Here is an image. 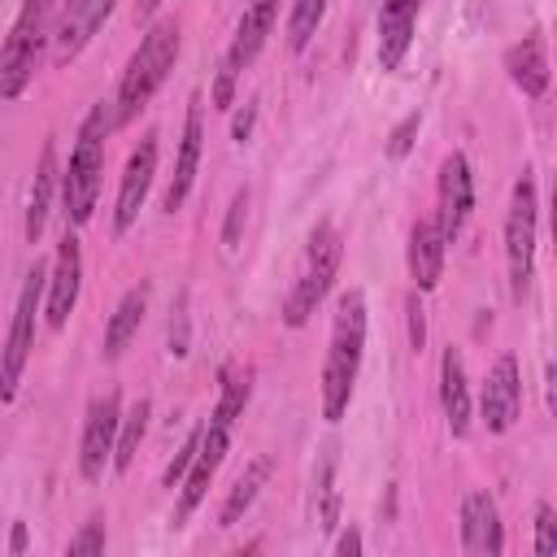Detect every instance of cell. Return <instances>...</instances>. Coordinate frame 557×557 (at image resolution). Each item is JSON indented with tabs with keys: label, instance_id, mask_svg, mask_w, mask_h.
I'll return each mask as SVG.
<instances>
[{
	"label": "cell",
	"instance_id": "6da1fadb",
	"mask_svg": "<svg viewBox=\"0 0 557 557\" xmlns=\"http://www.w3.org/2000/svg\"><path fill=\"white\" fill-rule=\"evenodd\" d=\"M366 292L348 287L335 300V318H331V344H326V366H322V418L326 422H344L352 392H357V374H361V357H366Z\"/></svg>",
	"mask_w": 557,
	"mask_h": 557
},
{
	"label": "cell",
	"instance_id": "7a4b0ae2",
	"mask_svg": "<svg viewBox=\"0 0 557 557\" xmlns=\"http://www.w3.org/2000/svg\"><path fill=\"white\" fill-rule=\"evenodd\" d=\"M113 131V104L100 100L87 109V117L78 122L70 161L61 170V209H65V226H87L100 200V178H104V139Z\"/></svg>",
	"mask_w": 557,
	"mask_h": 557
},
{
	"label": "cell",
	"instance_id": "3957f363",
	"mask_svg": "<svg viewBox=\"0 0 557 557\" xmlns=\"http://www.w3.org/2000/svg\"><path fill=\"white\" fill-rule=\"evenodd\" d=\"M178 48H183V39H178V22L174 17L148 22L139 48L131 52V61H126V70L117 78V96L109 100L113 104V126H131L148 109V100L170 78L174 61H178Z\"/></svg>",
	"mask_w": 557,
	"mask_h": 557
},
{
	"label": "cell",
	"instance_id": "277c9868",
	"mask_svg": "<svg viewBox=\"0 0 557 557\" xmlns=\"http://www.w3.org/2000/svg\"><path fill=\"white\" fill-rule=\"evenodd\" d=\"M339 261H344V235L335 222H318L305 239V257L296 265V278H292V292L283 300V326L300 331L318 305L331 296L335 278H339Z\"/></svg>",
	"mask_w": 557,
	"mask_h": 557
},
{
	"label": "cell",
	"instance_id": "5b68a950",
	"mask_svg": "<svg viewBox=\"0 0 557 557\" xmlns=\"http://www.w3.org/2000/svg\"><path fill=\"white\" fill-rule=\"evenodd\" d=\"M57 4L61 0H22L17 22L0 48V100H17L44 57V44L52 39V22H57Z\"/></svg>",
	"mask_w": 557,
	"mask_h": 557
},
{
	"label": "cell",
	"instance_id": "8992f818",
	"mask_svg": "<svg viewBox=\"0 0 557 557\" xmlns=\"http://www.w3.org/2000/svg\"><path fill=\"white\" fill-rule=\"evenodd\" d=\"M535 235H540V191L535 174L522 170L509 191V213H505V270H509V296L522 300L535 278Z\"/></svg>",
	"mask_w": 557,
	"mask_h": 557
},
{
	"label": "cell",
	"instance_id": "52a82bcc",
	"mask_svg": "<svg viewBox=\"0 0 557 557\" xmlns=\"http://www.w3.org/2000/svg\"><path fill=\"white\" fill-rule=\"evenodd\" d=\"M44 283H48V265L35 261L26 270V278H22V292H17V305H13V322H9V335H4V348H0V400L4 405L17 400V387H22L30 348H35V322H39V305H44Z\"/></svg>",
	"mask_w": 557,
	"mask_h": 557
},
{
	"label": "cell",
	"instance_id": "ba28073f",
	"mask_svg": "<svg viewBox=\"0 0 557 557\" xmlns=\"http://www.w3.org/2000/svg\"><path fill=\"white\" fill-rule=\"evenodd\" d=\"M117 422H122V392L109 387L100 396L87 400V418H83V440H78V474L87 483H96L113 457V440H117Z\"/></svg>",
	"mask_w": 557,
	"mask_h": 557
},
{
	"label": "cell",
	"instance_id": "9c48e42d",
	"mask_svg": "<svg viewBox=\"0 0 557 557\" xmlns=\"http://www.w3.org/2000/svg\"><path fill=\"white\" fill-rule=\"evenodd\" d=\"M474 213V170L466 161V152H448L440 161V178H435V222H440V235L448 244L461 239L466 222Z\"/></svg>",
	"mask_w": 557,
	"mask_h": 557
},
{
	"label": "cell",
	"instance_id": "30bf717a",
	"mask_svg": "<svg viewBox=\"0 0 557 557\" xmlns=\"http://www.w3.org/2000/svg\"><path fill=\"white\" fill-rule=\"evenodd\" d=\"M78 292H83V244H78L74 226H65L57 257H52V270H48V283H44V322L52 331H61L70 322Z\"/></svg>",
	"mask_w": 557,
	"mask_h": 557
},
{
	"label": "cell",
	"instance_id": "8fae6325",
	"mask_svg": "<svg viewBox=\"0 0 557 557\" xmlns=\"http://www.w3.org/2000/svg\"><path fill=\"white\" fill-rule=\"evenodd\" d=\"M522 413V370H518V357L513 352H500L483 379V392H479V418L492 435H505L513 431Z\"/></svg>",
	"mask_w": 557,
	"mask_h": 557
},
{
	"label": "cell",
	"instance_id": "7c38bea8",
	"mask_svg": "<svg viewBox=\"0 0 557 557\" xmlns=\"http://www.w3.org/2000/svg\"><path fill=\"white\" fill-rule=\"evenodd\" d=\"M200 152H205V96L191 91L187 113H183L178 152H174V174H170L165 196H161V209H165V213H178V209L187 205L191 183H196V170H200Z\"/></svg>",
	"mask_w": 557,
	"mask_h": 557
},
{
	"label": "cell",
	"instance_id": "4fadbf2b",
	"mask_svg": "<svg viewBox=\"0 0 557 557\" xmlns=\"http://www.w3.org/2000/svg\"><path fill=\"white\" fill-rule=\"evenodd\" d=\"M113 4H117V0H65L61 13H57V22H52V39H57L52 61H57V65L78 61L83 48H87V44L100 35V26L109 22Z\"/></svg>",
	"mask_w": 557,
	"mask_h": 557
},
{
	"label": "cell",
	"instance_id": "5bb4252c",
	"mask_svg": "<svg viewBox=\"0 0 557 557\" xmlns=\"http://www.w3.org/2000/svg\"><path fill=\"white\" fill-rule=\"evenodd\" d=\"M152 178H157V135L148 131L131 157H126V170H122V183H117V200H113V231L126 235L152 191Z\"/></svg>",
	"mask_w": 557,
	"mask_h": 557
},
{
	"label": "cell",
	"instance_id": "9a60e30c",
	"mask_svg": "<svg viewBox=\"0 0 557 557\" xmlns=\"http://www.w3.org/2000/svg\"><path fill=\"white\" fill-rule=\"evenodd\" d=\"M461 548L474 553V557L505 553V522H500L496 500L483 487H474V492L461 496Z\"/></svg>",
	"mask_w": 557,
	"mask_h": 557
},
{
	"label": "cell",
	"instance_id": "2e32d148",
	"mask_svg": "<svg viewBox=\"0 0 557 557\" xmlns=\"http://www.w3.org/2000/svg\"><path fill=\"white\" fill-rule=\"evenodd\" d=\"M274 22H278V0H248L244 13H239V22H235V35H231V48H226L222 65H231L235 74L248 70L261 57Z\"/></svg>",
	"mask_w": 557,
	"mask_h": 557
},
{
	"label": "cell",
	"instance_id": "e0dca14e",
	"mask_svg": "<svg viewBox=\"0 0 557 557\" xmlns=\"http://www.w3.org/2000/svg\"><path fill=\"white\" fill-rule=\"evenodd\" d=\"M418 13H422V0H383L379 4V65L387 74L405 65V57L413 48Z\"/></svg>",
	"mask_w": 557,
	"mask_h": 557
},
{
	"label": "cell",
	"instance_id": "ac0fdd59",
	"mask_svg": "<svg viewBox=\"0 0 557 557\" xmlns=\"http://www.w3.org/2000/svg\"><path fill=\"white\" fill-rule=\"evenodd\" d=\"M61 191V165H57V139H44L39 161H35V178L26 191V218H22V235L26 244H39L48 213H52V196Z\"/></svg>",
	"mask_w": 557,
	"mask_h": 557
},
{
	"label": "cell",
	"instance_id": "d6986e66",
	"mask_svg": "<svg viewBox=\"0 0 557 557\" xmlns=\"http://www.w3.org/2000/svg\"><path fill=\"white\" fill-rule=\"evenodd\" d=\"M444 252H448V239L440 235V222L435 213L431 218H418L413 231H409V278H413V292H435L440 287V274H444Z\"/></svg>",
	"mask_w": 557,
	"mask_h": 557
},
{
	"label": "cell",
	"instance_id": "ffe728a7",
	"mask_svg": "<svg viewBox=\"0 0 557 557\" xmlns=\"http://www.w3.org/2000/svg\"><path fill=\"white\" fill-rule=\"evenodd\" d=\"M505 74H509V83H513L527 100H540V96L548 91L553 70H548V44H544L540 30H535V35H522L518 44L505 48Z\"/></svg>",
	"mask_w": 557,
	"mask_h": 557
},
{
	"label": "cell",
	"instance_id": "44dd1931",
	"mask_svg": "<svg viewBox=\"0 0 557 557\" xmlns=\"http://www.w3.org/2000/svg\"><path fill=\"white\" fill-rule=\"evenodd\" d=\"M440 409H444V422H448L453 440H466L470 422H474V400H470L466 361H461L457 348H444V357H440Z\"/></svg>",
	"mask_w": 557,
	"mask_h": 557
},
{
	"label": "cell",
	"instance_id": "7402d4cb",
	"mask_svg": "<svg viewBox=\"0 0 557 557\" xmlns=\"http://www.w3.org/2000/svg\"><path fill=\"white\" fill-rule=\"evenodd\" d=\"M148 296H152L148 283L126 287V296L117 300V309H113L109 322H104V339H100V357H104V361H117V357L131 348V339L139 335L144 313H148Z\"/></svg>",
	"mask_w": 557,
	"mask_h": 557
},
{
	"label": "cell",
	"instance_id": "603a6c76",
	"mask_svg": "<svg viewBox=\"0 0 557 557\" xmlns=\"http://www.w3.org/2000/svg\"><path fill=\"white\" fill-rule=\"evenodd\" d=\"M270 470H274V457L261 453V457H252V461L235 474V483H231V492H226V500H222V509H218V527H235V522L252 509V500L261 496Z\"/></svg>",
	"mask_w": 557,
	"mask_h": 557
},
{
	"label": "cell",
	"instance_id": "cb8c5ba5",
	"mask_svg": "<svg viewBox=\"0 0 557 557\" xmlns=\"http://www.w3.org/2000/svg\"><path fill=\"white\" fill-rule=\"evenodd\" d=\"M148 413H152V405L139 396V400L122 413V422H117V440H113V457H109V466H113L117 474L131 470V461H135V453H139V444H144V435H148Z\"/></svg>",
	"mask_w": 557,
	"mask_h": 557
},
{
	"label": "cell",
	"instance_id": "d4e9b609",
	"mask_svg": "<svg viewBox=\"0 0 557 557\" xmlns=\"http://www.w3.org/2000/svg\"><path fill=\"white\" fill-rule=\"evenodd\" d=\"M313 522L322 531L339 527V487H335V453H326L313 470Z\"/></svg>",
	"mask_w": 557,
	"mask_h": 557
},
{
	"label": "cell",
	"instance_id": "484cf974",
	"mask_svg": "<svg viewBox=\"0 0 557 557\" xmlns=\"http://www.w3.org/2000/svg\"><path fill=\"white\" fill-rule=\"evenodd\" d=\"M326 4L331 0H292V13H287V48L292 52L309 48V39L318 35V26L326 17Z\"/></svg>",
	"mask_w": 557,
	"mask_h": 557
},
{
	"label": "cell",
	"instance_id": "4316f807",
	"mask_svg": "<svg viewBox=\"0 0 557 557\" xmlns=\"http://www.w3.org/2000/svg\"><path fill=\"white\" fill-rule=\"evenodd\" d=\"M170 357H187L191 352V318H187V292H178L174 309H170Z\"/></svg>",
	"mask_w": 557,
	"mask_h": 557
},
{
	"label": "cell",
	"instance_id": "83f0119b",
	"mask_svg": "<svg viewBox=\"0 0 557 557\" xmlns=\"http://www.w3.org/2000/svg\"><path fill=\"white\" fill-rule=\"evenodd\" d=\"M244 222H248V187H239V191L231 196V209H226V222H222V248H226V252L239 248Z\"/></svg>",
	"mask_w": 557,
	"mask_h": 557
},
{
	"label": "cell",
	"instance_id": "f1b7e54d",
	"mask_svg": "<svg viewBox=\"0 0 557 557\" xmlns=\"http://www.w3.org/2000/svg\"><path fill=\"white\" fill-rule=\"evenodd\" d=\"M65 553H70V557H96V553H104V518L96 513L91 522H83V527L70 535Z\"/></svg>",
	"mask_w": 557,
	"mask_h": 557
},
{
	"label": "cell",
	"instance_id": "f546056e",
	"mask_svg": "<svg viewBox=\"0 0 557 557\" xmlns=\"http://www.w3.org/2000/svg\"><path fill=\"white\" fill-rule=\"evenodd\" d=\"M535 557H557V509L548 500L535 505Z\"/></svg>",
	"mask_w": 557,
	"mask_h": 557
},
{
	"label": "cell",
	"instance_id": "4dcf8cb0",
	"mask_svg": "<svg viewBox=\"0 0 557 557\" xmlns=\"http://www.w3.org/2000/svg\"><path fill=\"white\" fill-rule=\"evenodd\" d=\"M418 126H422V113H405V117H400V126L387 135V157H392V161H400V157L413 148Z\"/></svg>",
	"mask_w": 557,
	"mask_h": 557
},
{
	"label": "cell",
	"instance_id": "1f68e13d",
	"mask_svg": "<svg viewBox=\"0 0 557 557\" xmlns=\"http://www.w3.org/2000/svg\"><path fill=\"white\" fill-rule=\"evenodd\" d=\"M196 444H200V426L187 435V444L178 448V457L165 466V474H161V483H165V487H178V479L187 474V466H191V457H196Z\"/></svg>",
	"mask_w": 557,
	"mask_h": 557
},
{
	"label": "cell",
	"instance_id": "d6a6232c",
	"mask_svg": "<svg viewBox=\"0 0 557 557\" xmlns=\"http://www.w3.org/2000/svg\"><path fill=\"white\" fill-rule=\"evenodd\" d=\"M405 313H409V348H413V352H422V344H426V318H422V292H409V300H405Z\"/></svg>",
	"mask_w": 557,
	"mask_h": 557
},
{
	"label": "cell",
	"instance_id": "836d02e7",
	"mask_svg": "<svg viewBox=\"0 0 557 557\" xmlns=\"http://www.w3.org/2000/svg\"><path fill=\"white\" fill-rule=\"evenodd\" d=\"M235 70L231 65H218V78H213V91H209V100H213V109H231L235 104Z\"/></svg>",
	"mask_w": 557,
	"mask_h": 557
},
{
	"label": "cell",
	"instance_id": "e575fe53",
	"mask_svg": "<svg viewBox=\"0 0 557 557\" xmlns=\"http://www.w3.org/2000/svg\"><path fill=\"white\" fill-rule=\"evenodd\" d=\"M252 122H257V100H248L239 113H235V126H231V135H235V144H244L248 135H252Z\"/></svg>",
	"mask_w": 557,
	"mask_h": 557
},
{
	"label": "cell",
	"instance_id": "d590c367",
	"mask_svg": "<svg viewBox=\"0 0 557 557\" xmlns=\"http://www.w3.org/2000/svg\"><path fill=\"white\" fill-rule=\"evenodd\" d=\"M361 553V531L357 527H344L339 540H335V557H357Z\"/></svg>",
	"mask_w": 557,
	"mask_h": 557
},
{
	"label": "cell",
	"instance_id": "8d00e7d4",
	"mask_svg": "<svg viewBox=\"0 0 557 557\" xmlns=\"http://www.w3.org/2000/svg\"><path fill=\"white\" fill-rule=\"evenodd\" d=\"M9 553H26V522H13V535H9Z\"/></svg>",
	"mask_w": 557,
	"mask_h": 557
},
{
	"label": "cell",
	"instance_id": "74e56055",
	"mask_svg": "<svg viewBox=\"0 0 557 557\" xmlns=\"http://www.w3.org/2000/svg\"><path fill=\"white\" fill-rule=\"evenodd\" d=\"M157 9H161V0H139V17H144V22H152Z\"/></svg>",
	"mask_w": 557,
	"mask_h": 557
}]
</instances>
